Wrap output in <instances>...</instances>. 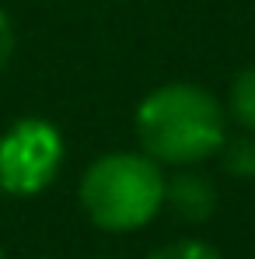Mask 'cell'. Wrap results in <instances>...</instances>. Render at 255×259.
<instances>
[{
	"mask_svg": "<svg viewBox=\"0 0 255 259\" xmlns=\"http://www.w3.org/2000/svg\"><path fill=\"white\" fill-rule=\"evenodd\" d=\"M227 109L196 81H165L133 109V133L143 154L165 168H192L217 158L227 140Z\"/></svg>",
	"mask_w": 255,
	"mask_h": 259,
	"instance_id": "1",
	"label": "cell"
},
{
	"mask_svg": "<svg viewBox=\"0 0 255 259\" xmlns=\"http://www.w3.org/2000/svg\"><path fill=\"white\" fill-rule=\"evenodd\" d=\"M168 172L143 151L98 154L77 182V203L84 217L105 235L143 231L165 210Z\"/></svg>",
	"mask_w": 255,
	"mask_h": 259,
	"instance_id": "2",
	"label": "cell"
},
{
	"mask_svg": "<svg viewBox=\"0 0 255 259\" xmlns=\"http://www.w3.org/2000/svg\"><path fill=\"white\" fill-rule=\"evenodd\" d=\"M67 161V137L49 116H18L0 130V193L32 200L60 179Z\"/></svg>",
	"mask_w": 255,
	"mask_h": 259,
	"instance_id": "3",
	"label": "cell"
},
{
	"mask_svg": "<svg viewBox=\"0 0 255 259\" xmlns=\"http://www.w3.org/2000/svg\"><path fill=\"white\" fill-rule=\"evenodd\" d=\"M220 193L213 186L210 175L192 168H175V175H168V189H165V207L175 217L189 221V224H203L217 214Z\"/></svg>",
	"mask_w": 255,
	"mask_h": 259,
	"instance_id": "4",
	"label": "cell"
},
{
	"mask_svg": "<svg viewBox=\"0 0 255 259\" xmlns=\"http://www.w3.org/2000/svg\"><path fill=\"white\" fill-rule=\"evenodd\" d=\"M227 119L238 123L245 133H255V63L241 67L231 81V91H227Z\"/></svg>",
	"mask_w": 255,
	"mask_h": 259,
	"instance_id": "5",
	"label": "cell"
},
{
	"mask_svg": "<svg viewBox=\"0 0 255 259\" xmlns=\"http://www.w3.org/2000/svg\"><path fill=\"white\" fill-rule=\"evenodd\" d=\"M217 161L231 179H241V182L255 179V133H238V137L227 133V140L217 151Z\"/></svg>",
	"mask_w": 255,
	"mask_h": 259,
	"instance_id": "6",
	"label": "cell"
},
{
	"mask_svg": "<svg viewBox=\"0 0 255 259\" xmlns=\"http://www.w3.org/2000/svg\"><path fill=\"white\" fill-rule=\"evenodd\" d=\"M143 259H224V256L203 238H175V242L158 245L150 256H143Z\"/></svg>",
	"mask_w": 255,
	"mask_h": 259,
	"instance_id": "7",
	"label": "cell"
},
{
	"mask_svg": "<svg viewBox=\"0 0 255 259\" xmlns=\"http://www.w3.org/2000/svg\"><path fill=\"white\" fill-rule=\"evenodd\" d=\"M14 42H18L14 21H11V14L0 7V74L7 70V63H11V56H14Z\"/></svg>",
	"mask_w": 255,
	"mask_h": 259,
	"instance_id": "8",
	"label": "cell"
},
{
	"mask_svg": "<svg viewBox=\"0 0 255 259\" xmlns=\"http://www.w3.org/2000/svg\"><path fill=\"white\" fill-rule=\"evenodd\" d=\"M0 259H7V252H4V245H0Z\"/></svg>",
	"mask_w": 255,
	"mask_h": 259,
	"instance_id": "9",
	"label": "cell"
},
{
	"mask_svg": "<svg viewBox=\"0 0 255 259\" xmlns=\"http://www.w3.org/2000/svg\"><path fill=\"white\" fill-rule=\"evenodd\" d=\"M91 259H109V256H91Z\"/></svg>",
	"mask_w": 255,
	"mask_h": 259,
	"instance_id": "10",
	"label": "cell"
}]
</instances>
